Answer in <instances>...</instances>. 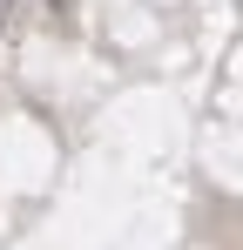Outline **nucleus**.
<instances>
[]
</instances>
